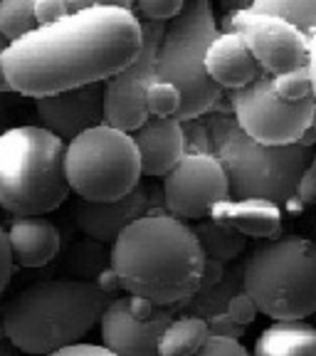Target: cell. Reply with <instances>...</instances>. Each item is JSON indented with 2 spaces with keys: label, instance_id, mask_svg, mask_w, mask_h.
I'll return each instance as SVG.
<instances>
[{
  "label": "cell",
  "instance_id": "obj_1",
  "mask_svg": "<svg viewBox=\"0 0 316 356\" xmlns=\"http://www.w3.org/2000/svg\"><path fill=\"white\" fill-rule=\"evenodd\" d=\"M141 44V17L133 6L89 3L13 42L3 52V70L15 95L38 102L109 82L136 60Z\"/></svg>",
  "mask_w": 316,
  "mask_h": 356
},
{
  "label": "cell",
  "instance_id": "obj_2",
  "mask_svg": "<svg viewBox=\"0 0 316 356\" xmlns=\"http://www.w3.org/2000/svg\"><path fill=\"white\" fill-rule=\"evenodd\" d=\"M203 270L206 252L188 222L151 211L111 243L109 267L97 284L109 295L124 289L131 297L181 312L198 295Z\"/></svg>",
  "mask_w": 316,
  "mask_h": 356
},
{
  "label": "cell",
  "instance_id": "obj_3",
  "mask_svg": "<svg viewBox=\"0 0 316 356\" xmlns=\"http://www.w3.org/2000/svg\"><path fill=\"white\" fill-rule=\"evenodd\" d=\"M114 295L94 280H42L3 307L6 339L22 354L47 356L79 344L99 324Z\"/></svg>",
  "mask_w": 316,
  "mask_h": 356
},
{
  "label": "cell",
  "instance_id": "obj_4",
  "mask_svg": "<svg viewBox=\"0 0 316 356\" xmlns=\"http://www.w3.org/2000/svg\"><path fill=\"white\" fill-rule=\"evenodd\" d=\"M65 149L40 124L8 127L0 134V211L38 218L57 211L72 193L65 173Z\"/></svg>",
  "mask_w": 316,
  "mask_h": 356
},
{
  "label": "cell",
  "instance_id": "obj_5",
  "mask_svg": "<svg viewBox=\"0 0 316 356\" xmlns=\"http://www.w3.org/2000/svg\"><path fill=\"white\" fill-rule=\"evenodd\" d=\"M213 154L228 176L230 198H260L274 206H292L301 176L311 161L309 144L262 146L244 136L233 117H215L208 124Z\"/></svg>",
  "mask_w": 316,
  "mask_h": 356
},
{
  "label": "cell",
  "instance_id": "obj_6",
  "mask_svg": "<svg viewBox=\"0 0 316 356\" xmlns=\"http://www.w3.org/2000/svg\"><path fill=\"white\" fill-rule=\"evenodd\" d=\"M242 289L274 322H306L316 312V243L301 235L265 240L242 262Z\"/></svg>",
  "mask_w": 316,
  "mask_h": 356
},
{
  "label": "cell",
  "instance_id": "obj_7",
  "mask_svg": "<svg viewBox=\"0 0 316 356\" xmlns=\"http://www.w3.org/2000/svg\"><path fill=\"white\" fill-rule=\"evenodd\" d=\"M217 20L208 0L185 3L181 15L166 22L156 57V79L181 92L178 122H195L220 102L222 89L208 77L206 52L217 38Z\"/></svg>",
  "mask_w": 316,
  "mask_h": 356
},
{
  "label": "cell",
  "instance_id": "obj_8",
  "mask_svg": "<svg viewBox=\"0 0 316 356\" xmlns=\"http://www.w3.org/2000/svg\"><path fill=\"white\" fill-rule=\"evenodd\" d=\"M69 191L87 203H111L141 186V156L131 134L106 124L89 129L65 149Z\"/></svg>",
  "mask_w": 316,
  "mask_h": 356
},
{
  "label": "cell",
  "instance_id": "obj_9",
  "mask_svg": "<svg viewBox=\"0 0 316 356\" xmlns=\"http://www.w3.org/2000/svg\"><path fill=\"white\" fill-rule=\"evenodd\" d=\"M233 119L244 136L262 146L309 144L314 129L316 102H287L274 92L272 77L262 72L250 87L230 92Z\"/></svg>",
  "mask_w": 316,
  "mask_h": 356
},
{
  "label": "cell",
  "instance_id": "obj_10",
  "mask_svg": "<svg viewBox=\"0 0 316 356\" xmlns=\"http://www.w3.org/2000/svg\"><path fill=\"white\" fill-rule=\"evenodd\" d=\"M225 33H238L247 42L260 70L269 77L306 67L309 35L284 22L282 17L257 13L244 6L225 17Z\"/></svg>",
  "mask_w": 316,
  "mask_h": 356
},
{
  "label": "cell",
  "instance_id": "obj_11",
  "mask_svg": "<svg viewBox=\"0 0 316 356\" xmlns=\"http://www.w3.org/2000/svg\"><path fill=\"white\" fill-rule=\"evenodd\" d=\"M178 317L173 307L141 297H114L99 319L101 346L117 356H158L166 327Z\"/></svg>",
  "mask_w": 316,
  "mask_h": 356
},
{
  "label": "cell",
  "instance_id": "obj_12",
  "mask_svg": "<svg viewBox=\"0 0 316 356\" xmlns=\"http://www.w3.org/2000/svg\"><path fill=\"white\" fill-rule=\"evenodd\" d=\"M163 22L141 20L144 44L136 60L119 74L104 82V124L119 131H136L149 119L146 111V92L156 82V57L161 47Z\"/></svg>",
  "mask_w": 316,
  "mask_h": 356
},
{
  "label": "cell",
  "instance_id": "obj_13",
  "mask_svg": "<svg viewBox=\"0 0 316 356\" xmlns=\"http://www.w3.org/2000/svg\"><path fill=\"white\" fill-rule=\"evenodd\" d=\"M163 206L178 220L210 218L215 206L230 200V184L215 154L185 151L178 166L163 178Z\"/></svg>",
  "mask_w": 316,
  "mask_h": 356
},
{
  "label": "cell",
  "instance_id": "obj_14",
  "mask_svg": "<svg viewBox=\"0 0 316 356\" xmlns=\"http://www.w3.org/2000/svg\"><path fill=\"white\" fill-rule=\"evenodd\" d=\"M40 127L69 144L79 134L104 124V84L69 89L35 102Z\"/></svg>",
  "mask_w": 316,
  "mask_h": 356
},
{
  "label": "cell",
  "instance_id": "obj_15",
  "mask_svg": "<svg viewBox=\"0 0 316 356\" xmlns=\"http://www.w3.org/2000/svg\"><path fill=\"white\" fill-rule=\"evenodd\" d=\"M153 193H158V191L149 188V186H139L128 195L111 200V203H87V200H79L77 208H74V222H77V228L89 240H94L99 245H111L131 222H136L139 218L156 211Z\"/></svg>",
  "mask_w": 316,
  "mask_h": 356
},
{
  "label": "cell",
  "instance_id": "obj_16",
  "mask_svg": "<svg viewBox=\"0 0 316 356\" xmlns=\"http://www.w3.org/2000/svg\"><path fill=\"white\" fill-rule=\"evenodd\" d=\"M131 139L141 156V173L149 178H166L185 156V129L178 119L149 117Z\"/></svg>",
  "mask_w": 316,
  "mask_h": 356
},
{
  "label": "cell",
  "instance_id": "obj_17",
  "mask_svg": "<svg viewBox=\"0 0 316 356\" xmlns=\"http://www.w3.org/2000/svg\"><path fill=\"white\" fill-rule=\"evenodd\" d=\"M206 70L208 77L220 89H238L250 87L262 74L260 65L252 57L250 47L238 33H217V38L210 42L206 52Z\"/></svg>",
  "mask_w": 316,
  "mask_h": 356
},
{
  "label": "cell",
  "instance_id": "obj_18",
  "mask_svg": "<svg viewBox=\"0 0 316 356\" xmlns=\"http://www.w3.org/2000/svg\"><path fill=\"white\" fill-rule=\"evenodd\" d=\"M8 248L15 265L42 267L57 257L62 248V235L52 220L44 216L38 218H13L6 230Z\"/></svg>",
  "mask_w": 316,
  "mask_h": 356
},
{
  "label": "cell",
  "instance_id": "obj_19",
  "mask_svg": "<svg viewBox=\"0 0 316 356\" xmlns=\"http://www.w3.org/2000/svg\"><path fill=\"white\" fill-rule=\"evenodd\" d=\"M215 222H222L244 238L274 240L282 235V208L269 200L247 198V200H225L210 213Z\"/></svg>",
  "mask_w": 316,
  "mask_h": 356
},
{
  "label": "cell",
  "instance_id": "obj_20",
  "mask_svg": "<svg viewBox=\"0 0 316 356\" xmlns=\"http://www.w3.org/2000/svg\"><path fill=\"white\" fill-rule=\"evenodd\" d=\"M252 356H316L311 322H272L257 337Z\"/></svg>",
  "mask_w": 316,
  "mask_h": 356
},
{
  "label": "cell",
  "instance_id": "obj_21",
  "mask_svg": "<svg viewBox=\"0 0 316 356\" xmlns=\"http://www.w3.org/2000/svg\"><path fill=\"white\" fill-rule=\"evenodd\" d=\"M238 292H242V265H228L225 277L210 287L208 292H200L193 300H188L178 314H190L198 319H213L217 314H228V305Z\"/></svg>",
  "mask_w": 316,
  "mask_h": 356
},
{
  "label": "cell",
  "instance_id": "obj_22",
  "mask_svg": "<svg viewBox=\"0 0 316 356\" xmlns=\"http://www.w3.org/2000/svg\"><path fill=\"white\" fill-rule=\"evenodd\" d=\"M210 339V329L206 319L178 314L163 332L158 356H193Z\"/></svg>",
  "mask_w": 316,
  "mask_h": 356
},
{
  "label": "cell",
  "instance_id": "obj_23",
  "mask_svg": "<svg viewBox=\"0 0 316 356\" xmlns=\"http://www.w3.org/2000/svg\"><path fill=\"white\" fill-rule=\"evenodd\" d=\"M195 238H198L200 248L206 252V260H217L222 265H230L233 260H238L247 248V238L240 233H235L233 228L222 225V222L200 220L193 228Z\"/></svg>",
  "mask_w": 316,
  "mask_h": 356
},
{
  "label": "cell",
  "instance_id": "obj_24",
  "mask_svg": "<svg viewBox=\"0 0 316 356\" xmlns=\"http://www.w3.org/2000/svg\"><path fill=\"white\" fill-rule=\"evenodd\" d=\"M250 8L257 13L282 17L284 22L294 25L309 38L316 33V0H255L250 3Z\"/></svg>",
  "mask_w": 316,
  "mask_h": 356
},
{
  "label": "cell",
  "instance_id": "obj_25",
  "mask_svg": "<svg viewBox=\"0 0 316 356\" xmlns=\"http://www.w3.org/2000/svg\"><path fill=\"white\" fill-rule=\"evenodd\" d=\"M33 30H38L35 20V0H3L0 3V35L8 42L28 38Z\"/></svg>",
  "mask_w": 316,
  "mask_h": 356
},
{
  "label": "cell",
  "instance_id": "obj_26",
  "mask_svg": "<svg viewBox=\"0 0 316 356\" xmlns=\"http://www.w3.org/2000/svg\"><path fill=\"white\" fill-rule=\"evenodd\" d=\"M146 111H149V117L176 119L181 111V92L173 84L156 79L146 92Z\"/></svg>",
  "mask_w": 316,
  "mask_h": 356
},
{
  "label": "cell",
  "instance_id": "obj_27",
  "mask_svg": "<svg viewBox=\"0 0 316 356\" xmlns=\"http://www.w3.org/2000/svg\"><path fill=\"white\" fill-rule=\"evenodd\" d=\"M272 84H274V92L287 102L314 99V95H311V79H309V72H306V67L277 74V77H272Z\"/></svg>",
  "mask_w": 316,
  "mask_h": 356
},
{
  "label": "cell",
  "instance_id": "obj_28",
  "mask_svg": "<svg viewBox=\"0 0 316 356\" xmlns=\"http://www.w3.org/2000/svg\"><path fill=\"white\" fill-rule=\"evenodd\" d=\"M185 3L181 0H144V3H136L133 13L146 22H171L173 17L181 15Z\"/></svg>",
  "mask_w": 316,
  "mask_h": 356
},
{
  "label": "cell",
  "instance_id": "obj_29",
  "mask_svg": "<svg viewBox=\"0 0 316 356\" xmlns=\"http://www.w3.org/2000/svg\"><path fill=\"white\" fill-rule=\"evenodd\" d=\"M260 314L255 307V302L250 300V297L244 295V289L242 292H238V295L230 300L228 305V317L233 319V322H238L240 327H250L252 322H255V317Z\"/></svg>",
  "mask_w": 316,
  "mask_h": 356
},
{
  "label": "cell",
  "instance_id": "obj_30",
  "mask_svg": "<svg viewBox=\"0 0 316 356\" xmlns=\"http://www.w3.org/2000/svg\"><path fill=\"white\" fill-rule=\"evenodd\" d=\"M65 15H69L67 0H35V20H38V28L52 25V22L62 20Z\"/></svg>",
  "mask_w": 316,
  "mask_h": 356
},
{
  "label": "cell",
  "instance_id": "obj_31",
  "mask_svg": "<svg viewBox=\"0 0 316 356\" xmlns=\"http://www.w3.org/2000/svg\"><path fill=\"white\" fill-rule=\"evenodd\" d=\"M193 356H252L244 349L242 341L238 339H222V337H210L208 344Z\"/></svg>",
  "mask_w": 316,
  "mask_h": 356
},
{
  "label": "cell",
  "instance_id": "obj_32",
  "mask_svg": "<svg viewBox=\"0 0 316 356\" xmlns=\"http://www.w3.org/2000/svg\"><path fill=\"white\" fill-rule=\"evenodd\" d=\"M314 146H316V119H314ZM299 206H316V149L311 154V161L301 176L299 193H297Z\"/></svg>",
  "mask_w": 316,
  "mask_h": 356
},
{
  "label": "cell",
  "instance_id": "obj_33",
  "mask_svg": "<svg viewBox=\"0 0 316 356\" xmlns=\"http://www.w3.org/2000/svg\"><path fill=\"white\" fill-rule=\"evenodd\" d=\"M208 329H210V337H222V339H238V341L244 334V327L233 322L228 314H217V317L208 319Z\"/></svg>",
  "mask_w": 316,
  "mask_h": 356
},
{
  "label": "cell",
  "instance_id": "obj_34",
  "mask_svg": "<svg viewBox=\"0 0 316 356\" xmlns=\"http://www.w3.org/2000/svg\"><path fill=\"white\" fill-rule=\"evenodd\" d=\"M13 267H15V262H13V257H10V248H8L6 230L0 228V295L6 292L8 282H10Z\"/></svg>",
  "mask_w": 316,
  "mask_h": 356
},
{
  "label": "cell",
  "instance_id": "obj_35",
  "mask_svg": "<svg viewBox=\"0 0 316 356\" xmlns=\"http://www.w3.org/2000/svg\"><path fill=\"white\" fill-rule=\"evenodd\" d=\"M47 356H117L111 354L109 349H104L101 344H87V341H79V344L67 346V349H60L55 354H47Z\"/></svg>",
  "mask_w": 316,
  "mask_h": 356
},
{
  "label": "cell",
  "instance_id": "obj_36",
  "mask_svg": "<svg viewBox=\"0 0 316 356\" xmlns=\"http://www.w3.org/2000/svg\"><path fill=\"white\" fill-rule=\"evenodd\" d=\"M225 270H228V265H222V262H217V260H206V270H203V277H200L198 295L200 292H208L210 287H215V284L225 277Z\"/></svg>",
  "mask_w": 316,
  "mask_h": 356
},
{
  "label": "cell",
  "instance_id": "obj_37",
  "mask_svg": "<svg viewBox=\"0 0 316 356\" xmlns=\"http://www.w3.org/2000/svg\"><path fill=\"white\" fill-rule=\"evenodd\" d=\"M306 72H309L311 95H314V102H316V33L309 38V57H306Z\"/></svg>",
  "mask_w": 316,
  "mask_h": 356
},
{
  "label": "cell",
  "instance_id": "obj_38",
  "mask_svg": "<svg viewBox=\"0 0 316 356\" xmlns=\"http://www.w3.org/2000/svg\"><path fill=\"white\" fill-rule=\"evenodd\" d=\"M13 89L8 84V77H6V70H3V55H0V95H10Z\"/></svg>",
  "mask_w": 316,
  "mask_h": 356
},
{
  "label": "cell",
  "instance_id": "obj_39",
  "mask_svg": "<svg viewBox=\"0 0 316 356\" xmlns=\"http://www.w3.org/2000/svg\"><path fill=\"white\" fill-rule=\"evenodd\" d=\"M15 351H17V349H15V346H13L8 339H6V341H0V356H15Z\"/></svg>",
  "mask_w": 316,
  "mask_h": 356
},
{
  "label": "cell",
  "instance_id": "obj_40",
  "mask_svg": "<svg viewBox=\"0 0 316 356\" xmlns=\"http://www.w3.org/2000/svg\"><path fill=\"white\" fill-rule=\"evenodd\" d=\"M8 47H10V42H8V40L3 38V35H0V55H3V52H6Z\"/></svg>",
  "mask_w": 316,
  "mask_h": 356
},
{
  "label": "cell",
  "instance_id": "obj_41",
  "mask_svg": "<svg viewBox=\"0 0 316 356\" xmlns=\"http://www.w3.org/2000/svg\"><path fill=\"white\" fill-rule=\"evenodd\" d=\"M0 341H6V329H3V312H0Z\"/></svg>",
  "mask_w": 316,
  "mask_h": 356
},
{
  "label": "cell",
  "instance_id": "obj_42",
  "mask_svg": "<svg viewBox=\"0 0 316 356\" xmlns=\"http://www.w3.org/2000/svg\"><path fill=\"white\" fill-rule=\"evenodd\" d=\"M6 129H8V127H6V124H3V122H0V134H3V131H6Z\"/></svg>",
  "mask_w": 316,
  "mask_h": 356
},
{
  "label": "cell",
  "instance_id": "obj_43",
  "mask_svg": "<svg viewBox=\"0 0 316 356\" xmlns=\"http://www.w3.org/2000/svg\"><path fill=\"white\" fill-rule=\"evenodd\" d=\"M311 324H314V327H316V312H314V317H311Z\"/></svg>",
  "mask_w": 316,
  "mask_h": 356
},
{
  "label": "cell",
  "instance_id": "obj_44",
  "mask_svg": "<svg viewBox=\"0 0 316 356\" xmlns=\"http://www.w3.org/2000/svg\"><path fill=\"white\" fill-rule=\"evenodd\" d=\"M3 109H6V104H3V102H0V111H3Z\"/></svg>",
  "mask_w": 316,
  "mask_h": 356
}]
</instances>
